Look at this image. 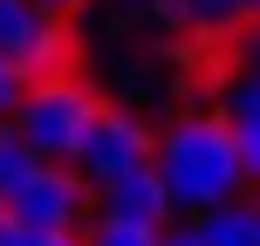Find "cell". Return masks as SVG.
<instances>
[{
    "instance_id": "3957f363",
    "label": "cell",
    "mask_w": 260,
    "mask_h": 246,
    "mask_svg": "<svg viewBox=\"0 0 260 246\" xmlns=\"http://www.w3.org/2000/svg\"><path fill=\"white\" fill-rule=\"evenodd\" d=\"M151 130H144L130 110H96L89 130H82V151H76V178H89V185H110V178H123V171H137V164H151Z\"/></svg>"
},
{
    "instance_id": "4fadbf2b",
    "label": "cell",
    "mask_w": 260,
    "mask_h": 246,
    "mask_svg": "<svg viewBox=\"0 0 260 246\" xmlns=\"http://www.w3.org/2000/svg\"><path fill=\"white\" fill-rule=\"evenodd\" d=\"M14 246H82V239H76V233H21Z\"/></svg>"
},
{
    "instance_id": "2e32d148",
    "label": "cell",
    "mask_w": 260,
    "mask_h": 246,
    "mask_svg": "<svg viewBox=\"0 0 260 246\" xmlns=\"http://www.w3.org/2000/svg\"><path fill=\"white\" fill-rule=\"evenodd\" d=\"M240 55H247V76H260V27L247 34V48H240Z\"/></svg>"
},
{
    "instance_id": "6da1fadb",
    "label": "cell",
    "mask_w": 260,
    "mask_h": 246,
    "mask_svg": "<svg viewBox=\"0 0 260 246\" xmlns=\"http://www.w3.org/2000/svg\"><path fill=\"white\" fill-rule=\"evenodd\" d=\"M151 171L165 178L171 192V212H212V205H233L240 185H247V164H240V144L226 117H185L157 137L151 151Z\"/></svg>"
},
{
    "instance_id": "8fae6325",
    "label": "cell",
    "mask_w": 260,
    "mask_h": 246,
    "mask_svg": "<svg viewBox=\"0 0 260 246\" xmlns=\"http://www.w3.org/2000/svg\"><path fill=\"white\" fill-rule=\"evenodd\" d=\"M247 14H253V0H185V21H199V27H233Z\"/></svg>"
},
{
    "instance_id": "e0dca14e",
    "label": "cell",
    "mask_w": 260,
    "mask_h": 246,
    "mask_svg": "<svg viewBox=\"0 0 260 246\" xmlns=\"http://www.w3.org/2000/svg\"><path fill=\"white\" fill-rule=\"evenodd\" d=\"M35 7H48V14H69V7H82V0H35Z\"/></svg>"
},
{
    "instance_id": "7a4b0ae2",
    "label": "cell",
    "mask_w": 260,
    "mask_h": 246,
    "mask_svg": "<svg viewBox=\"0 0 260 246\" xmlns=\"http://www.w3.org/2000/svg\"><path fill=\"white\" fill-rule=\"evenodd\" d=\"M89 117H96L89 89H76L69 76H41V82H27L21 110H14V137H21L41 164H76Z\"/></svg>"
},
{
    "instance_id": "30bf717a",
    "label": "cell",
    "mask_w": 260,
    "mask_h": 246,
    "mask_svg": "<svg viewBox=\"0 0 260 246\" xmlns=\"http://www.w3.org/2000/svg\"><path fill=\"white\" fill-rule=\"evenodd\" d=\"M35 164H41V157L27 151L14 130H0V198H14V192H21V185L35 178Z\"/></svg>"
},
{
    "instance_id": "9c48e42d",
    "label": "cell",
    "mask_w": 260,
    "mask_h": 246,
    "mask_svg": "<svg viewBox=\"0 0 260 246\" xmlns=\"http://www.w3.org/2000/svg\"><path fill=\"white\" fill-rule=\"evenodd\" d=\"M157 239H165V226H137V219L103 212V219L89 226V239H82V246H157Z\"/></svg>"
},
{
    "instance_id": "5b68a950",
    "label": "cell",
    "mask_w": 260,
    "mask_h": 246,
    "mask_svg": "<svg viewBox=\"0 0 260 246\" xmlns=\"http://www.w3.org/2000/svg\"><path fill=\"white\" fill-rule=\"evenodd\" d=\"M7 212H14L21 233H76V219H82V178L62 171V164H35V178L7 198Z\"/></svg>"
},
{
    "instance_id": "7c38bea8",
    "label": "cell",
    "mask_w": 260,
    "mask_h": 246,
    "mask_svg": "<svg viewBox=\"0 0 260 246\" xmlns=\"http://www.w3.org/2000/svg\"><path fill=\"white\" fill-rule=\"evenodd\" d=\"M27 68H14L7 55H0V123H14V110H21V96H27Z\"/></svg>"
},
{
    "instance_id": "ba28073f",
    "label": "cell",
    "mask_w": 260,
    "mask_h": 246,
    "mask_svg": "<svg viewBox=\"0 0 260 246\" xmlns=\"http://www.w3.org/2000/svg\"><path fill=\"white\" fill-rule=\"evenodd\" d=\"M199 239L206 246H260V205H212V212H199Z\"/></svg>"
},
{
    "instance_id": "8992f818",
    "label": "cell",
    "mask_w": 260,
    "mask_h": 246,
    "mask_svg": "<svg viewBox=\"0 0 260 246\" xmlns=\"http://www.w3.org/2000/svg\"><path fill=\"white\" fill-rule=\"evenodd\" d=\"M103 212L137 219V226H165L171 219V192H165V178H157L151 164H137V171H123V178L103 185Z\"/></svg>"
},
{
    "instance_id": "5bb4252c",
    "label": "cell",
    "mask_w": 260,
    "mask_h": 246,
    "mask_svg": "<svg viewBox=\"0 0 260 246\" xmlns=\"http://www.w3.org/2000/svg\"><path fill=\"white\" fill-rule=\"evenodd\" d=\"M157 246H206V239H199V226H165Z\"/></svg>"
},
{
    "instance_id": "52a82bcc",
    "label": "cell",
    "mask_w": 260,
    "mask_h": 246,
    "mask_svg": "<svg viewBox=\"0 0 260 246\" xmlns=\"http://www.w3.org/2000/svg\"><path fill=\"white\" fill-rule=\"evenodd\" d=\"M219 117H226V130H233V144H240V164H247V178H260V76L226 82Z\"/></svg>"
},
{
    "instance_id": "ac0fdd59",
    "label": "cell",
    "mask_w": 260,
    "mask_h": 246,
    "mask_svg": "<svg viewBox=\"0 0 260 246\" xmlns=\"http://www.w3.org/2000/svg\"><path fill=\"white\" fill-rule=\"evenodd\" d=\"M253 21H260V0H253Z\"/></svg>"
},
{
    "instance_id": "277c9868",
    "label": "cell",
    "mask_w": 260,
    "mask_h": 246,
    "mask_svg": "<svg viewBox=\"0 0 260 246\" xmlns=\"http://www.w3.org/2000/svg\"><path fill=\"white\" fill-rule=\"evenodd\" d=\"M0 55L27 76H55L69 55V34H62V14L35 7V0H0Z\"/></svg>"
},
{
    "instance_id": "9a60e30c",
    "label": "cell",
    "mask_w": 260,
    "mask_h": 246,
    "mask_svg": "<svg viewBox=\"0 0 260 246\" xmlns=\"http://www.w3.org/2000/svg\"><path fill=\"white\" fill-rule=\"evenodd\" d=\"M21 239V226H14V212H7V198H0V246H14Z\"/></svg>"
}]
</instances>
